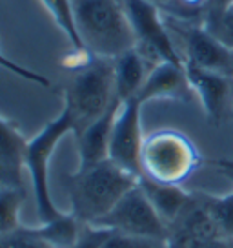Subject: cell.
Segmentation results:
<instances>
[{"label":"cell","mask_w":233,"mask_h":248,"mask_svg":"<svg viewBox=\"0 0 233 248\" xmlns=\"http://www.w3.org/2000/svg\"><path fill=\"white\" fill-rule=\"evenodd\" d=\"M139 183L126 170L118 168L109 159L77 170L68 179L70 212L82 225H95Z\"/></svg>","instance_id":"6da1fadb"},{"label":"cell","mask_w":233,"mask_h":248,"mask_svg":"<svg viewBox=\"0 0 233 248\" xmlns=\"http://www.w3.org/2000/svg\"><path fill=\"white\" fill-rule=\"evenodd\" d=\"M73 8L86 51L113 61L137 46L124 0H73Z\"/></svg>","instance_id":"7a4b0ae2"},{"label":"cell","mask_w":233,"mask_h":248,"mask_svg":"<svg viewBox=\"0 0 233 248\" xmlns=\"http://www.w3.org/2000/svg\"><path fill=\"white\" fill-rule=\"evenodd\" d=\"M116 101L113 61L89 55L64 90V106H68L75 123V135L102 117Z\"/></svg>","instance_id":"3957f363"},{"label":"cell","mask_w":233,"mask_h":248,"mask_svg":"<svg viewBox=\"0 0 233 248\" xmlns=\"http://www.w3.org/2000/svg\"><path fill=\"white\" fill-rule=\"evenodd\" d=\"M75 135V123L68 106H62V111L51 119L37 135L26 142L24 150V170H28L31 179L35 208L39 223H47L64 214L53 201L49 188V161L58 146V142L68 135Z\"/></svg>","instance_id":"277c9868"},{"label":"cell","mask_w":233,"mask_h":248,"mask_svg":"<svg viewBox=\"0 0 233 248\" xmlns=\"http://www.w3.org/2000/svg\"><path fill=\"white\" fill-rule=\"evenodd\" d=\"M199 152L184 133L157 130L146 135L140 155V177L164 185H182L199 166Z\"/></svg>","instance_id":"5b68a950"},{"label":"cell","mask_w":233,"mask_h":248,"mask_svg":"<svg viewBox=\"0 0 233 248\" xmlns=\"http://www.w3.org/2000/svg\"><path fill=\"white\" fill-rule=\"evenodd\" d=\"M124 6L135 33L137 49L146 61H151L153 66L159 62L184 64V57L173 44L170 26L157 4L148 0H124Z\"/></svg>","instance_id":"8992f818"},{"label":"cell","mask_w":233,"mask_h":248,"mask_svg":"<svg viewBox=\"0 0 233 248\" xmlns=\"http://www.w3.org/2000/svg\"><path fill=\"white\" fill-rule=\"evenodd\" d=\"M95 226L108 228L111 232L126 233L133 237H144L166 243L168 239V225L162 221L142 192L139 183L116 202L108 216L97 221Z\"/></svg>","instance_id":"52a82bcc"},{"label":"cell","mask_w":233,"mask_h":248,"mask_svg":"<svg viewBox=\"0 0 233 248\" xmlns=\"http://www.w3.org/2000/svg\"><path fill=\"white\" fill-rule=\"evenodd\" d=\"M142 106L144 104L137 97L122 102L115 117L109 139L108 159L135 177L142 175L140 155L146 139V135L142 133V121H140Z\"/></svg>","instance_id":"ba28073f"},{"label":"cell","mask_w":233,"mask_h":248,"mask_svg":"<svg viewBox=\"0 0 233 248\" xmlns=\"http://www.w3.org/2000/svg\"><path fill=\"white\" fill-rule=\"evenodd\" d=\"M184 40V64L233 78V47L204 28L202 22L177 24Z\"/></svg>","instance_id":"9c48e42d"},{"label":"cell","mask_w":233,"mask_h":248,"mask_svg":"<svg viewBox=\"0 0 233 248\" xmlns=\"http://www.w3.org/2000/svg\"><path fill=\"white\" fill-rule=\"evenodd\" d=\"M137 99L142 104L149 101H191L195 99L189 78L186 73V64L175 62H159L149 70L144 84L137 93Z\"/></svg>","instance_id":"30bf717a"},{"label":"cell","mask_w":233,"mask_h":248,"mask_svg":"<svg viewBox=\"0 0 233 248\" xmlns=\"http://www.w3.org/2000/svg\"><path fill=\"white\" fill-rule=\"evenodd\" d=\"M186 73L193 90L195 99H199L208 121L218 124L228 113L232 102V78L211 71H204L186 64Z\"/></svg>","instance_id":"8fae6325"},{"label":"cell","mask_w":233,"mask_h":248,"mask_svg":"<svg viewBox=\"0 0 233 248\" xmlns=\"http://www.w3.org/2000/svg\"><path fill=\"white\" fill-rule=\"evenodd\" d=\"M122 102L116 99L109 109L102 117L84 128L82 132L75 135L77 137V148H78V168L77 170H84L89 166L102 163L108 159L109 154V139H111V130H113V123L118 113Z\"/></svg>","instance_id":"7c38bea8"},{"label":"cell","mask_w":233,"mask_h":248,"mask_svg":"<svg viewBox=\"0 0 233 248\" xmlns=\"http://www.w3.org/2000/svg\"><path fill=\"white\" fill-rule=\"evenodd\" d=\"M26 142L18 124L0 115V185L22 188Z\"/></svg>","instance_id":"4fadbf2b"},{"label":"cell","mask_w":233,"mask_h":248,"mask_svg":"<svg viewBox=\"0 0 233 248\" xmlns=\"http://www.w3.org/2000/svg\"><path fill=\"white\" fill-rule=\"evenodd\" d=\"M151 68H148L146 57L137 46L113 59V75H115V95L120 102L137 97Z\"/></svg>","instance_id":"5bb4252c"},{"label":"cell","mask_w":233,"mask_h":248,"mask_svg":"<svg viewBox=\"0 0 233 248\" xmlns=\"http://www.w3.org/2000/svg\"><path fill=\"white\" fill-rule=\"evenodd\" d=\"M139 186L168 226L177 221V217L193 199V194H189L180 185H164L148 177H139Z\"/></svg>","instance_id":"9a60e30c"},{"label":"cell","mask_w":233,"mask_h":248,"mask_svg":"<svg viewBox=\"0 0 233 248\" xmlns=\"http://www.w3.org/2000/svg\"><path fill=\"white\" fill-rule=\"evenodd\" d=\"M82 228H84V225L71 212H64L62 216L53 219V221L39 223L35 226V230L46 241H49L55 248L73 247L80 237Z\"/></svg>","instance_id":"2e32d148"},{"label":"cell","mask_w":233,"mask_h":248,"mask_svg":"<svg viewBox=\"0 0 233 248\" xmlns=\"http://www.w3.org/2000/svg\"><path fill=\"white\" fill-rule=\"evenodd\" d=\"M40 4L47 9V13L53 18L55 26L66 35V39L70 40L71 47L75 51H86L77 30L73 0H40Z\"/></svg>","instance_id":"e0dca14e"},{"label":"cell","mask_w":233,"mask_h":248,"mask_svg":"<svg viewBox=\"0 0 233 248\" xmlns=\"http://www.w3.org/2000/svg\"><path fill=\"white\" fill-rule=\"evenodd\" d=\"M24 190L20 186L0 185V235L20 228Z\"/></svg>","instance_id":"ac0fdd59"},{"label":"cell","mask_w":233,"mask_h":248,"mask_svg":"<svg viewBox=\"0 0 233 248\" xmlns=\"http://www.w3.org/2000/svg\"><path fill=\"white\" fill-rule=\"evenodd\" d=\"M218 232L233 241V190L224 195L199 194Z\"/></svg>","instance_id":"d6986e66"},{"label":"cell","mask_w":233,"mask_h":248,"mask_svg":"<svg viewBox=\"0 0 233 248\" xmlns=\"http://www.w3.org/2000/svg\"><path fill=\"white\" fill-rule=\"evenodd\" d=\"M0 248H55L49 241L40 235L35 226H20L13 232L0 235Z\"/></svg>","instance_id":"ffe728a7"},{"label":"cell","mask_w":233,"mask_h":248,"mask_svg":"<svg viewBox=\"0 0 233 248\" xmlns=\"http://www.w3.org/2000/svg\"><path fill=\"white\" fill-rule=\"evenodd\" d=\"M166 248H233V241L222 235H170Z\"/></svg>","instance_id":"44dd1931"},{"label":"cell","mask_w":233,"mask_h":248,"mask_svg":"<svg viewBox=\"0 0 233 248\" xmlns=\"http://www.w3.org/2000/svg\"><path fill=\"white\" fill-rule=\"evenodd\" d=\"M101 248H166V243L153 239H144V237H133L126 233L111 232L109 237L104 241Z\"/></svg>","instance_id":"7402d4cb"},{"label":"cell","mask_w":233,"mask_h":248,"mask_svg":"<svg viewBox=\"0 0 233 248\" xmlns=\"http://www.w3.org/2000/svg\"><path fill=\"white\" fill-rule=\"evenodd\" d=\"M0 68L9 71V73H13L16 77L24 78V80H29L33 84L44 86V88H49V86H51V80H49L46 75H40V73L29 70V68H26V66L18 64V62L11 61L9 57H6V55L2 53V49H0Z\"/></svg>","instance_id":"603a6c76"},{"label":"cell","mask_w":233,"mask_h":248,"mask_svg":"<svg viewBox=\"0 0 233 248\" xmlns=\"http://www.w3.org/2000/svg\"><path fill=\"white\" fill-rule=\"evenodd\" d=\"M109 233H111V230H108V228H102V226L95 225H84L80 237L70 248H101L104 245V241L109 237Z\"/></svg>","instance_id":"cb8c5ba5"},{"label":"cell","mask_w":233,"mask_h":248,"mask_svg":"<svg viewBox=\"0 0 233 248\" xmlns=\"http://www.w3.org/2000/svg\"><path fill=\"white\" fill-rule=\"evenodd\" d=\"M204 28L210 30L213 35H217L218 39L226 42L230 47H233V6L218 20L211 24H204Z\"/></svg>","instance_id":"d4e9b609"},{"label":"cell","mask_w":233,"mask_h":248,"mask_svg":"<svg viewBox=\"0 0 233 248\" xmlns=\"http://www.w3.org/2000/svg\"><path fill=\"white\" fill-rule=\"evenodd\" d=\"M232 6L233 0H208L204 13H202V24H211L218 20Z\"/></svg>","instance_id":"484cf974"},{"label":"cell","mask_w":233,"mask_h":248,"mask_svg":"<svg viewBox=\"0 0 233 248\" xmlns=\"http://www.w3.org/2000/svg\"><path fill=\"white\" fill-rule=\"evenodd\" d=\"M208 0H171L170 6L177 9V16H188L191 13H199L201 16V22H202V13H204V8H206ZM168 6V8H170Z\"/></svg>","instance_id":"4316f807"},{"label":"cell","mask_w":233,"mask_h":248,"mask_svg":"<svg viewBox=\"0 0 233 248\" xmlns=\"http://www.w3.org/2000/svg\"><path fill=\"white\" fill-rule=\"evenodd\" d=\"M213 164L224 173L226 177H230V181L233 183V161H217V163Z\"/></svg>","instance_id":"83f0119b"},{"label":"cell","mask_w":233,"mask_h":248,"mask_svg":"<svg viewBox=\"0 0 233 248\" xmlns=\"http://www.w3.org/2000/svg\"><path fill=\"white\" fill-rule=\"evenodd\" d=\"M148 2H153V4H157L159 8H164V6L168 8V6H170V2H171V0H148Z\"/></svg>","instance_id":"f1b7e54d"}]
</instances>
